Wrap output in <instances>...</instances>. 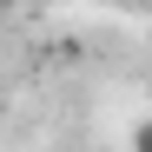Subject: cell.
I'll list each match as a JSON object with an SVG mask.
<instances>
[{"label": "cell", "mask_w": 152, "mask_h": 152, "mask_svg": "<svg viewBox=\"0 0 152 152\" xmlns=\"http://www.w3.org/2000/svg\"><path fill=\"white\" fill-rule=\"evenodd\" d=\"M119 7H139V13H145V7H152V0H119Z\"/></svg>", "instance_id": "obj_2"}, {"label": "cell", "mask_w": 152, "mask_h": 152, "mask_svg": "<svg viewBox=\"0 0 152 152\" xmlns=\"http://www.w3.org/2000/svg\"><path fill=\"white\" fill-rule=\"evenodd\" d=\"M132 145H139V152H152V119H145V126H132Z\"/></svg>", "instance_id": "obj_1"}]
</instances>
